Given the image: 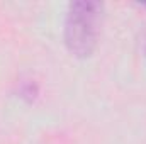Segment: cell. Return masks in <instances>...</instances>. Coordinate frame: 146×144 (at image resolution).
I'll use <instances>...</instances> for the list:
<instances>
[{
  "mask_svg": "<svg viewBox=\"0 0 146 144\" xmlns=\"http://www.w3.org/2000/svg\"><path fill=\"white\" fill-rule=\"evenodd\" d=\"M145 51H146V48H145Z\"/></svg>",
  "mask_w": 146,
  "mask_h": 144,
  "instance_id": "277c9868",
  "label": "cell"
},
{
  "mask_svg": "<svg viewBox=\"0 0 146 144\" xmlns=\"http://www.w3.org/2000/svg\"><path fill=\"white\" fill-rule=\"evenodd\" d=\"M102 3L94 0H75L68 3L65 17V44L75 58L92 56L102 17Z\"/></svg>",
  "mask_w": 146,
  "mask_h": 144,
  "instance_id": "6da1fadb",
  "label": "cell"
},
{
  "mask_svg": "<svg viewBox=\"0 0 146 144\" xmlns=\"http://www.w3.org/2000/svg\"><path fill=\"white\" fill-rule=\"evenodd\" d=\"M141 5H143V7H145V9H146V2H145V3H141Z\"/></svg>",
  "mask_w": 146,
  "mask_h": 144,
  "instance_id": "3957f363",
  "label": "cell"
},
{
  "mask_svg": "<svg viewBox=\"0 0 146 144\" xmlns=\"http://www.w3.org/2000/svg\"><path fill=\"white\" fill-rule=\"evenodd\" d=\"M19 93H21V97L26 98L27 102H33L37 95V87L34 83H22L21 88H19Z\"/></svg>",
  "mask_w": 146,
  "mask_h": 144,
  "instance_id": "7a4b0ae2",
  "label": "cell"
}]
</instances>
